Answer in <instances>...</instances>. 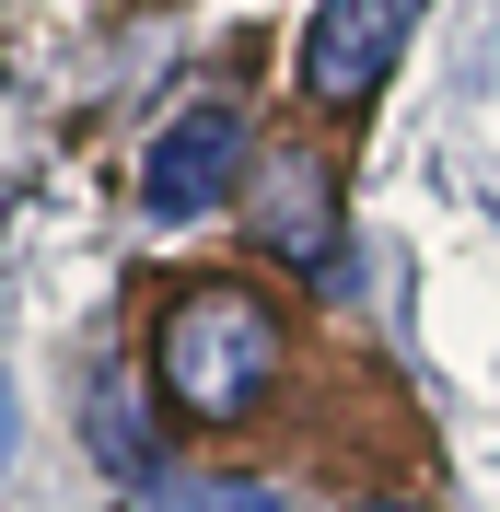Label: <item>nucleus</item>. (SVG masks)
Masks as SVG:
<instances>
[{"instance_id":"nucleus-3","label":"nucleus","mask_w":500,"mask_h":512,"mask_svg":"<svg viewBox=\"0 0 500 512\" xmlns=\"http://www.w3.org/2000/svg\"><path fill=\"white\" fill-rule=\"evenodd\" d=\"M245 163H256L245 117H233V105H187V117H163L152 152H140V210H152V222H198V210H221V198L245 187Z\"/></svg>"},{"instance_id":"nucleus-1","label":"nucleus","mask_w":500,"mask_h":512,"mask_svg":"<svg viewBox=\"0 0 500 512\" xmlns=\"http://www.w3.org/2000/svg\"><path fill=\"white\" fill-rule=\"evenodd\" d=\"M280 315H268V291L245 280H187L175 303H163L152 326V384L163 408L187 419V431H233V419L268 408V384H280Z\"/></svg>"},{"instance_id":"nucleus-6","label":"nucleus","mask_w":500,"mask_h":512,"mask_svg":"<svg viewBox=\"0 0 500 512\" xmlns=\"http://www.w3.org/2000/svg\"><path fill=\"white\" fill-rule=\"evenodd\" d=\"M361 512H407V501H361Z\"/></svg>"},{"instance_id":"nucleus-5","label":"nucleus","mask_w":500,"mask_h":512,"mask_svg":"<svg viewBox=\"0 0 500 512\" xmlns=\"http://www.w3.org/2000/svg\"><path fill=\"white\" fill-rule=\"evenodd\" d=\"M140 501H152V512H280L268 489H221V478H152Z\"/></svg>"},{"instance_id":"nucleus-4","label":"nucleus","mask_w":500,"mask_h":512,"mask_svg":"<svg viewBox=\"0 0 500 512\" xmlns=\"http://www.w3.org/2000/svg\"><path fill=\"white\" fill-rule=\"evenodd\" d=\"M407 24H419V0H326L303 35V94L326 105V117H349V105H373V82L396 70Z\"/></svg>"},{"instance_id":"nucleus-2","label":"nucleus","mask_w":500,"mask_h":512,"mask_svg":"<svg viewBox=\"0 0 500 512\" xmlns=\"http://www.w3.org/2000/svg\"><path fill=\"white\" fill-rule=\"evenodd\" d=\"M245 222L256 245L280 256V268H303V280L349 291V233H338V163L303 152V140H280V152L245 163Z\"/></svg>"}]
</instances>
